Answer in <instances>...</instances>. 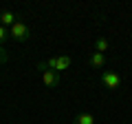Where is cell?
Returning <instances> with one entry per match:
<instances>
[{
	"label": "cell",
	"mask_w": 132,
	"mask_h": 124,
	"mask_svg": "<svg viewBox=\"0 0 132 124\" xmlns=\"http://www.w3.org/2000/svg\"><path fill=\"white\" fill-rule=\"evenodd\" d=\"M73 124H95V115L90 113V111H84V113L75 115V120H73Z\"/></svg>",
	"instance_id": "52a82bcc"
},
{
	"label": "cell",
	"mask_w": 132,
	"mask_h": 124,
	"mask_svg": "<svg viewBox=\"0 0 132 124\" xmlns=\"http://www.w3.org/2000/svg\"><path fill=\"white\" fill-rule=\"evenodd\" d=\"M5 62H9V51L5 47H0V64H5Z\"/></svg>",
	"instance_id": "30bf717a"
},
{
	"label": "cell",
	"mask_w": 132,
	"mask_h": 124,
	"mask_svg": "<svg viewBox=\"0 0 132 124\" xmlns=\"http://www.w3.org/2000/svg\"><path fill=\"white\" fill-rule=\"evenodd\" d=\"M108 47H110V42H108V38H104V36H99V38L95 40V51H97V53H104V56H106Z\"/></svg>",
	"instance_id": "ba28073f"
},
{
	"label": "cell",
	"mask_w": 132,
	"mask_h": 124,
	"mask_svg": "<svg viewBox=\"0 0 132 124\" xmlns=\"http://www.w3.org/2000/svg\"><path fill=\"white\" fill-rule=\"evenodd\" d=\"M7 38H9V29L0 24V44H2V42H7Z\"/></svg>",
	"instance_id": "9c48e42d"
},
{
	"label": "cell",
	"mask_w": 132,
	"mask_h": 124,
	"mask_svg": "<svg viewBox=\"0 0 132 124\" xmlns=\"http://www.w3.org/2000/svg\"><path fill=\"white\" fill-rule=\"evenodd\" d=\"M18 22V16L13 13V11H9V9H2L0 11V24H2V27H13V24Z\"/></svg>",
	"instance_id": "5b68a950"
},
{
	"label": "cell",
	"mask_w": 132,
	"mask_h": 124,
	"mask_svg": "<svg viewBox=\"0 0 132 124\" xmlns=\"http://www.w3.org/2000/svg\"><path fill=\"white\" fill-rule=\"evenodd\" d=\"M101 82H104L106 89L117 91L119 86H121V75H119L117 71H104V73H101Z\"/></svg>",
	"instance_id": "3957f363"
},
{
	"label": "cell",
	"mask_w": 132,
	"mask_h": 124,
	"mask_svg": "<svg viewBox=\"0 0 132 124\" xmlns=\"http://www.w3.org/2000/svg\"><path fill=\"white\" fill-rule=\"evenodd\" d=\"M71 56H53V58H48L46 62H38V69H51V71H57V73H62V71H66V69L71 67Z\"/></svg>",
	"instance_id": "6da1fadb"
},
{
	"label": "cell",
	"mask_w": 132,
	"mask_h": 124,
	"mask_svg": "<svg viewBox=\"0 0 132 124\" xmlns=\"http://www.w3.org/2000/svg\"><path fill=\"white\" fill-rule=\"evenodd\" d=\"M88 64H90V67H95V69H101V67L106 64V56H104V53H97V51H95V53H90Z\"/></svg>",
	"instance_id": "8992f818"
},
{
	"label": "cell",
	"mask_w": 132,
	"mask_h": 124,
	"mask_svg": "<svg viewBox=\"0 0 132 124\" xmlns=\"http://www.w3.org/2000/svg\"><path fill=\"white\" fill-rule=\"evenodd\" d=\"M9 38H13L15 42H27V40L31 38V29H29V24L22 22V20H18L13 27H9Z\"/></svg>",
	"instance_id": "7a4b0ae2"
},
{
	"label": "cell",
	"mask_w": 132,
	"mask_h": 124,
	"mask_svg": "<svg viewBox=\"0 0 132 124\" xmlns=\"http://www.w3.org/2000/svg\"><path fill=\"white\" fill-rule=\"evenodd\" d=\"M40 71H42V82L48 86V89L60 86L62 78H60V73H57V71H51V69H40Z\"/></svg>",
	"instance_id": "277c9868"
}]
</instances>
